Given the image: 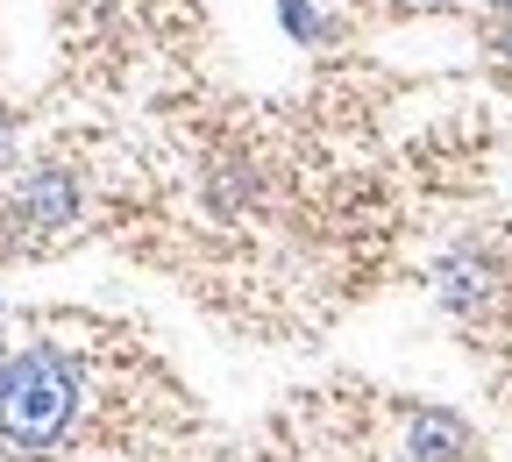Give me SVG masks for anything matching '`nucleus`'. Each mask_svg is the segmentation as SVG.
I'll use <instances>...</instances> for the list:
<instances>
[{
    "label": "nucleus",
    "instance_id": "1",
    "mask_svg": "<svg viewBox=\"0 0 512 462\" xmlns=\"http://www.w3.org/2000/svg\"><path fill=\"white\" fill-rule=\"evenodd\" d=\"M72 420H79V363L72 356L50 342L0 356V455L50 462L72 441Z\"/></svg>",
    "mask_w": 512,
    "mask_h": 462
},
{
    "label": "nucleus",
    "instance_id": "2",
    "mask_svg": "<svg viewBox=\"0 0 512 462\" xmlns=\"http://www.w3.org/2000/svg\"><path fill=\"white\" fill-rule=\"evenodd\" d=\"M0 221H8V249H50L64 235H79L86 221V185L72 164H36L22 171V185L8 192V207H0Z\"/></svg>",
    "mask_w": 512,
    "mask_h": 462
},
{
    "label": "nucleus",
    "instance_id": "3",
    "mask_svg": "<svg viewBox=\"0 0 512 462\" xmlns=\"http://www.w3.org/2000/svg\"><path fill=\"white\" fill-rule=\"evenodd\" d=\"M434 299L448 306V313H463V320H484L491 306H498V263L484 256V249H456L434 271Z\"/></svg>",
    "mask_w": 512,
    "mask_h": 462
},
{
    "label": "nucleus",
    "instance_id": "4",
    "mask_svg": "<svg viewBox=\"0 0 512 462\" xmlns=\"http://www.w3.org/2000/svg\"><path fill=\"white\" fill-rule=\"evenodd\" d=\"M470 455V420L448 406H420L406 420V462H463Z\"/></svg>",
    "mask_w": 512,
    "mask_h": 462
},
{
    "label": "nucleus",
    "instance_id": "5",
    "mask_svg": "<svg viewBox=\"0 0 512 462\" xmlns=\"http://www.w3.org/2000/svg\"><path fill=\"white\" fill-rule=\"evenodd\" d=\"M278 22H285L292 43H328L335 36V22L320 15V0H278Z\"/></svg>",
    "mask_w": 512,
    "mask_h": 462
},
{
    "label": "nucleus",
    "instance_id": "6",
    "mask_svg": "<svg viewBox=\"0 0 512 462\" xmlns=\"http://www.w3.org/2000/svg\"><path fill=\"white\" fill-rule=\"evenodd\" d=\"M377 8H392V15H434V8H448V0H377Z\"/></svg>",
    "mask_w": 512,
    "mask_h": 462
},
{
    "label": "nucleus",
    "instance_id": "7",
    "mask_svg": "<svg viewBox=\"0 0 512 462\" xmlns=\"http://www.w3.org/2000/svg\"><path fill=\"white\" fill-rule=\"evenodd\" d=\"M8 150H15V114L0 107V164H8Z\"/></svg>",
    "mask_w": 512,
    "mask_h": 462
},
{
    "label": "nucleus",
    "instance_id": "8",
    "mask_svg": "<svg viewBox=\"0 0 512 462\" xmlns=\"http://www.w3.org/2000/svg\"><path fill=\"white\" fill-rule=\"evenodd\" d=\"M491 50H498V57L512 64V22H498V36H491Z\"/></svg>",
    "mask_w": 512,
    "mask_h": 462
},
{
    "label": "nucleus",
    "instance_id": "9",
    "mask_svg": "<svg viewBox=\"0 0 512 462\" xmlns=\"http://www.w3.org/2000/svg\"><path fill=\"white\" fill-rule=\"evenodd\" d=\"M498 22H512V0H498Z\"/></svg>",
    "mask_w": 512,
    "mask_h": 462
}]
</instances>
